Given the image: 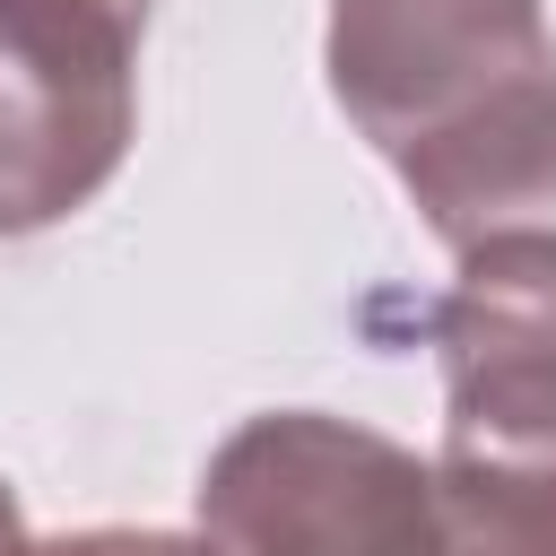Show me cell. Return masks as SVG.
Wrapping results in <instances>:
<instances>
[{"label":"cell","instance_id":"6da1fadb","mask_svg":"<svg viewBox=\"0 0 556 556\" xmlns=\"http://www.w3.org/2000/svg\"><path fill=\"white\" fill-rule=\"evenodd\" d=\"M148 0H0V235L87 208L139 130Z\"/></svg>","mask_w":556,"mask_h":556},{"label":"cell","instance_id":"7a4b0ae2","mask_svg":"<svg viewBox=\"0 0 556 556\" xmlns=\"http://www.w3.org/2000/svg\"><path fill=\"white\" fill-rule=\"evenodd\" d=\"M200 530L226 547H443L434 469L313 408L252 417L208 460Z\"/></svg>","mask_w":556,"mask_h":556},{"label":"cell","instance_id":"3957f363","mask_svg":"<svg viewBox=\"0 0 556 556\" xmlns=\"http://www.w3.org/2000/svg\"><path fill=\"white\" fill-rule=\"evenodd\" d=\"M556 61L539 0H330V96L391 156Z\"/></svg>","mask_w":556,"mask_h":556},{"label":"cell","instance_id":"277c9868","mask_svg":"<svg viewBox=\"0 0 556 556\" xmlns=\"http://www.w3.org/2000/svg\"><path fill=\"white\" fill-rule=\"evenodd\" d=\"M434 348L452 400L443 452H556V226L460 243Z\"/></svg>","mask_w":556,"mask_h":556},{"label":"cell","instance_id":"5b68a950","mask_svg":"<svg viewBox=\"0 0 556 556\" xmlns=\"http://www.w3.org/2000/svg\"><path fill=\"white\" fill-rule=\"evenodd\" d=\"M391 165L452 252L504 226H556V61L521 70L460 122L408 139Z\"/></svg>","mask_w":556,"mask_h":556},{"label":"cell","instance_id":"8992f818","mask_svg":"<svg viewBox=\"0 0 556 556\" xmlns=\"http://www.w3.org/2000/svg\"><path fill=\"white\" fill-rule=\"evenodd\" d=\"M0 539H17V504H9V486H0Z\"/></svg>","mask_w":556,"mask_h":556}]
</instances>
